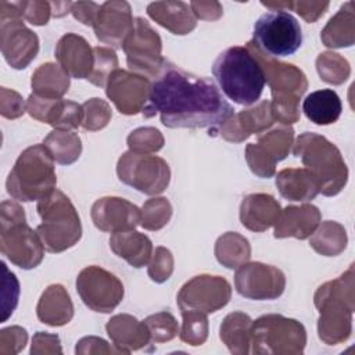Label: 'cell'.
Wrapping results in <instances>:
<instances>
[{
    "label": "cell",
    "mask_w": 355,
    "mask_h": 355,
    "mask_svg": "<svg viewBox=\"0 0 355 355\" xmlns=\"http://www.w3.org/2000/svg\"><path fill=\"white\" fill-rule=\"evenodd\" d=\"M306 344L302 323L277 313L262 315L252 320L251 352L257 355H300Z\"/></svg>",
    "instance_id": "cell-9"
},
{
    "label": "cell",
    "mask_w": 355,
    "mask_h": 355,
    "mask_svg": "<svg viewBox=\"0 0 355 355\" xmlns=\"http://www.w3.org/2000/svg\"><path fill=\"white\" fill-rule=\"evenodd\" d=\"M150 85L147 76L118 68L108 78L105 94L121 114L136 115L147 104Z\"/></svg>",
    "instance_id": "cell-17"
},
{
    "label": "cell",
    "mask_w": 355,
    "mask_h": 355,
    "mask_svg": "<svg viewBox=\"0 0 355 355\" xmlns=\"http://www.w3.org/2000/svg\"><path fill=\"white\" fill-rule=\"evenodd\" d=\"M143 322L148 329L151 343L171 341L179 333V326L175 316L166 311L150 315Z\"/></svg>",
    "instance_id": "cell-45"
},
{
    "label": "cell",
    "mask_w": 355,
    "mask_h": 355,
    "mask_svg": "<svg viewBox=\"0 0 355 355\" xmlns=\"http://www.w3.org/2000/svg\"><path fill=\"white\" fill-rule=\"evenodd\" d=\"M22 12V17L32 25L42 26L46 25L50 19L51 4L43 0H31V1H17Z\"/></svg>",
    "instance_id": "cell-50"
},
{
    "label": "cell",
    "mask_w": 355,
    "mask_h": 355,
    "mask_svg": "<svg viewBox=\"0 0 355 355\" xmlns=\"http://www.w3.org/2000/svg\"><path fill=\"white\" fill-rule=\"evenodd\" d=\"M58 65L75 79H87L93 69V49L76 33H65L55 44Z\"/></svg>",
    "instance_id": "cell-22"
},
{
    "label": "cell",
    "mask_w": 355,
    "mask_h": 355,
    "mask_svg": "<svg viewBox=\"0 0 355 355\" xmlns=\"http://www.w3.org/2000/svg\"><path fill=\"white\" fill-rule=\"evenodd\" d=\"M26 104L19 93L12 89H0V114L7 119H15L24 115Z\"/></svg>",
    "instance_id": "cell-51"
},
{
    "label": "cell",
    "mask_w": 355,
    "mask_h": 355,
    "mask_svg": "<svg viewBox=\"0 0 355 355\" xmlns=\"http://www.w3.org/2000/svg\"><path fill=\"white\" fill-rule=\"evenodd\" d=\"M322 43L330 49L349 47L355 42V14L354 3H344L329 19L320 33Z\"/></svg>",
    "instance_id": "cell-30"
},
{
    "label": "cell",
    "mask_w": 355,
    "mask_h": 355,
    "mask_svg": "<svg viewBox=\"0 0 355 355\" xmlns=\"http://www.w3.org/2000/svg\"><path fill=\"white\" fill-rule=\"evenodd\" d=\"M43 144L60 165L73 164L82 153L80 137L72 130L54 129L44 137Z\"/></svg>",
    "instance_id": "cell-36"
},
{
    "label": "cell",
    "mask_w": 355,
    "mask_h": 355,
    "mask_svg": "<svg viewBox=\"0 0 355 355\" xmlns=\"http://www.w3.org/2000/svg\"><path fill=\"white\" fill-rule=\"evenodd\" d=\"M100 6L101 4H97L94 1H76V3H72L71 12L73 18L82 22L83 25L93 26L97 12L100 10Z\"/></svg>",
    "instance_id": "cell-55"
},
{
    "label": "cell",
    "mask_w": 355,
    "mask_h": 355,
    "mask_svg": "<svg viewBox=\"0 0 355 355\" xmlns=\"http://www.w3.org/2000/svg\"><path fill=\"white\" fill-rule=\"evenodd\" d=\"M280 196L290 201H308L319 194V184L306 168H286L275 178Z\"/></svg>",
    "instance_id": "cell-29"
},
{
    "label": "cell",
    "mask_w": 355,
    "mask_h": 355,
    "mask_svg": "<svg viewBox=\"0 0 355 355\" xmlns=\"http://www.w3.org/2000/svg\"><path fill=\"white\" fill-rule=\"evenodd\" d=\"M216 261L227 268L236 269L251 258V245L248 240L237 232H226L218 237L214 248Z\"/></svg>",
    "instance_id": "cell-34"
},
{
    "label": "cell",
    "mask_w": 355,
    "mask_h": 355,
    "mask_svg": "<svg viewBox=\"0 0 355 355\" xmlns=\"http://www.w3.org/2000/svg\"><path fill=\"white\" fill-rule=\"evenodd\" d=\"M252 42L269 57H287L302 44L300 22L287 11L270 10L254 24Z\"/></svg>",
    "instance_id": "cell-11"
},
{
    "label": "cell",
    "mask_w": 355,
    "mask_h": 355,
    "mask_svg": "<svg viewBox=\"0 0 355 355\" xmlns=\"http://www.w3.org/2000/svg\"><path fill=\"white\" fill-rule=\"evenodd\" d=\"M116 175L122 183L147 196L161 194L171 180V169L165 159L130 150L119 157Z\"/></svg>",
    "instance_id": "cell-12"
},
{
    "label": "cell",
    "mask_w": 355,
    "mask_h": 355,
    "mask_svg": "<svg viewBox=\"0 0 355 355\" xmlns=\"http://www.w3.org/2000/svg\"><path fill=\"white\" fill-rule=\"evenodd\" d=\"M126 54V62L132 72L154 78L164 58L162 40L155 29L141 17H136L133 21V29L122 44Z\"/></svg>",
    "instance_id": "cell-13"
},
{
    "label": "cell",
    "mask_w": 355,
    "mask_h": 355,
    "mask_svg": "<svg viewBox=\"0 0 355 355\" xmlns=\"http://www.w3.org/2000/svg\"><path fill=\"white\" fill-rule=\"evenodd\" d=\"M33 94L43 98H62L69 89V75L57 64L46 62L32 73Z\"/></svg>",
    "instance_id": "cell-33"
},
{
    "label": "cell",
    "mask_w": 355,
    "mask_h": 355,
    "mask_svg": "<svg viewBox=\"0 0 355 355\" xmlns=\"http://www.w3.org/2000/svg\"><path fill=\"white\" fill-rule=\"evenodd\" d=\"M232 297V286L222 276L197 275L187 280L176 295L180 309H196L214 313L227 305Z\"/></svg>",
    "instance_id": "cell-15"
},
{
    "label": "cell",
    "mask_w": 355,
    "mask_h": 355,
    "mask_svg": "<svg viewBox=\"0 0 355 355\" xmlns=\"http://www.w3.org/2000/svg\"><path fill=\"white\" fill-rule=\"evenodd\" d=\"M4 277H3V316L1 322H6L14 312L17 304H18V295H19V283L14 273H11L6 263L1 262Z\"/></svg>",
    "instance_id": "cell-49"
},
{
    "label": "cell",
    "mask_w": 355,
    "mask_h": 355,
    "mask_svg": "<svg viewBox=\"0 0 355 355\" xmlns=\"http://www.w3.org/2000/svg\"><path fill=\"white\" fill-rule=\"evenodd\" d=\"M54 159L44 144L25 148L17 158L6 180L7 193L18 201H39L57 184Z\"/></svg>",
    "instance_id": "cell-6"
},
{
    "label": "cell",
    "mask_w": 355,
    "mask_h": 355,
    "mask_svg": "<svg viewBox=\"0 0 355 355\" xmlns=\"http://www.w3.org/2000/svg\"><path fill=\"white\" fill-rule=\"evenodd\" d=\"M90 216L101 232L116 233L140 225L141 211L122 197H101L92 205Z\"/></svg>",
    "instance_id": "cell-20"
},
{
    "label": "cell",
    "mask_w": 355,
    "mask_h": 355,
    "mask_svg": "<svg viewBox=\"0 0 355 355\" xmlns=\"http://www.w3.org/2000/svg\"><path fill=\"white\" fill-rule=\"evenodd\" d=\"M262 6L270 10H293L295 11L302 19L306 22H316L329 8V1H309V0H300V1H261Z\"/></svg>",
    "instance_id": "cell-42"
},
{
    "label": "cell",
    "mask_w": 355,
    "mask_h": 355,
    "mask_svg": "<svg viewBox=\"0 0 355 355\" xmlns=\"http://www.w3.org/2000/svg\"><path fill=\"white\" fill-rule=\"evenodd\" d=\"M234 287L241 297L248 300H276L286 288V276L276 266L245 262L236 270Z\"/></svg>",
    "instance_id": "cell-16"
},
{
    "label": "cell",
    "mask_w": 355,
    "mask_h": 355,
    "mask_svg": "<svg viewBox=\"0 0 355 355\" xmlns=\"http://www.w3.org/2000/svg\"><path fill=\"white\" fill-rule=\"evenodd\" d=\"M322 219L320 211L312 204L287 205L275 223V239L294 237L305 240L312 236Z\"/></svg>",
    "instance_id": "cell-23"
},
{
    "label": "cell",
    "mask_w": 355,
    "mask_h": 355,
    "mask_svg": "<svg viewBox=\"0 0 355 355\" xmlns=\"http://www.w3.org/2000/svg\"><path fill=\"white\" fill-rule=\"evenodd\" d=\"M114 347L121 354H130L132 351L143 349L151 344V337L144 322L137 320L129 313H119L112 316L105 324Z\"/></svg>",
    "instance_id": "cell-24"
},
{
    "label": "cell",
    "mask_w": 355,
    "mask_h": 355,
    "mask_svg": "<svg viewBox=\"0 0 355 355\" xmlns=\"http://www.w3.org/2000/svg\"><path fill=\"white\" fill-rule=\"evenodd\" d=\"M110 248L116 257L125 259L133 268L146 266L153 255L151 240L135 229L112 233Z\"/></svg>",
    "instance_id": "cell-28"
},
{
    "label": "cell",
    "mask_w": 355,
    "mask_h": 355,
    "mask_svg": "<svg viewBox=\"0 0 355 355\" xmlns=\"http://www.w3.org/2000/svg\"><path fill=\"white\" fill-rule=\"evenodd\" d=\"M252 319L244 312H232L225 316L219 337L234 355H247L251 347Z\"/></svg>",
    "instance_id": "cell-32"
},
{
    "label": "cell",
    "mask_w": 355,
    "mask_h": 355,
    "mask_svg": "<svg viewBox=\"0 0 355 355\" xmlns=\"http://www.w3.org/2000/svg\"><path fill=\"white\" fill-rule=\"evenodd\" d=\"M182 311V329L180 340L191 347L202 345L208 338V318L207 313L196 309H180Z\"/></svg>",
    "instance_id": "cell-38"
},
{
    "label": "cell",
    "mask_w": 355,
    "mask_h": 355,
    "mask_svg": "<svg viewBox=\"0 0 355 355\" xmlns=\"http://www.w3.org/2000/svg\"><path fill=\"white\" fill-rule=\"evenodd\" d=\"M37 214L42 223L36 232L46 251L62 252L73 247L82 237V225L76 208L58 189L37 201Z\"/></svg>",
    "instance_id": "cell-8"
},
{
    "label": "cell",
    "mask_w": 355,
    "mask_h": 355,
    "mask_svg": "<svg viewBox=\"0 0 355 355\" xmlns=\"http://www.w3.org/2000/svg\"><path fill=\"white\" fill-rule=\"evenodd\" d=\"M83 108V121L82 128L85 130L96 132L108 125L112 116V111L110 104L98 97H93L86 100L82 104Z\"/></svg>",
    "instance_id": "cell-43"
},
{
    "label": "cell",
    "mask_w": 355,
    "mask_h": 355,
    "mask_svg": "<svg viewBox=\"0 0 355 355\" xmlns=\"http://www.w3.org/2000/svg\"><path fill=\"white\" fill-rule=\"evenodd\" d=\"M36 315L42 323L53 327L69 323L73 318V304L67 288L61 284H50L39 298Z\"/></svg>",
    "instance_id": "cell-27"
},
{
    "label": "cell",
    "mask_w": 355,
    "mask_h": 355,
    "mask_svg": "<svg viewBox=\"0 0 355 355\" xmlns=\"http://www.w3.org/2000/svg\"><path fill=\"white\" fill-rule=\"evenodd\" d=\"M51 14L53 17H64L65 14L71 12L72 3L71 1H51Z\"/></svg>",
    "instance_id": "cell-56"
},
{
    "label": "cell",
    "mask_w": 355,
    "mask_h": 355,
    "mask_svg": "<svg viewBox=\"0 0 355 355\" xmlns=\"http://www.w3.org/2000/svg\"><path fill=\"white\" fill-rule=\"evenodd\" d=\"M293 154L301 158L305 168L319 184V193L337 196L348 180V168L341 151L324 136L304 132L293 144Z\"/></svg>",
    "instance_id": "cell-5"
},
{
    "label": "cell",
    "mask_w": 355,
    "mask_h": 355,
    "mask_svg": "<svg viewBox=\"0 0 355 355\" xmlns=\"http://www.w3.org/2000/svg\"><path fill=\"white\" fill-rule=\"evenodd\" d=\"M93 69L87 80L98 87H105L110 75L118 69V57L111 47H93Z\"/></svg>",
    "instance_id": "cell-41"
},
{
    "label": "cell",
    "mask_w": 355,
    "mask_h": 355,
    "mask_svg": "<svg viewBox=\"0 0 355 355\" xmlns=\"http://www.w3.org/2000/svg\"><path fill=\"white\" fill-rule=\"evenodd\" d=\"M305 116L316 125H331L341 115L343 105L338 94L331 89H322L308 94L302 103Z\"/></svg>",
    "instance_id": "cell-31"
},
{
    "label": "cell",
    "mask_w": 355,
    "mask_h": 355,
    "mask_svg": "<svg viewBox=\"0 0 355 355\" xmlns=\"http://www.w3.org/2000/svg\"><path fill=\"white\" fill-rule=\"evenodd\" d=\"M245 47L261 65L265 83L269 85L272 93L270 108L275 121L287 126L295 123L301 116L300 100L308 89L305 73L293 64L282 62L262 53L252 40L247 42Z\"/></svg>",
    "instance_id": "cell-3"
},
{
    "label": "cell",
    "mask_w": 355,
    "mask_h": 355,
    "mask_svg": "<svg viewBox=\"0 0 355 355\" xmlns=\"http://www.w3.org/2000/svg\"><path fill=\"white\" fill-rule=\"evenodd\" d=\"M32 355H42V354H62L60 337L57 334H50L46 331L35 333L32 338L31 347Z\"/></svg>",
    "instance_id": "cell-52"
},
{
    "label": "cell",
    "mask_w": 355,
    "mask_h": 355,
    "mask_svg": "<svg viewBox=\"0 0 355 355\" xmlns=\"http://www.w3.org/2000/svg\"><path fill=\"white\" fill-rule=\"evenodd\" d=\"M75 352L79 355L87 354H121L115 347H111L105 340L94 336H87L76 343Z\"/></svg>",
    "instance_id": "cell-53"
},
{
    "label": "cell",
    "mask_w": 355,
    "mask_h": 355,
    "mask_svg": "<svg viewBox=\"0 0 355 355\" xmlns=\"http://www.w3.org/2000/svg\"><path fill=\"white\" fill-rule=\"evenodd\" d=\"M128 147L135 153H157L164 147L162 133L153 126H143L132 130L126 139Z\"/></svg>",
    "instance_id": "cell-44"
},
{
    "label": "cell",
    "mask_w": 355,
    "mask_h": 355,
    "mask_svg": "<svg viewBox=\"0 0 355 355\" xmlns=\"http://www.w3.org/2000/svg\"><path fill=\"white\" fill-rule=\"evenodd\" d=\"M140 211L141 227L151 232L162 229L172 218V205L165 197H154L147 200Z\"/></svg>",
    "instance_id": "cell-40"
},
{
    "label": "cell",
    "mask_w": 355,
    "mask_h": 355,
    "mask_svg": "<svg viewBox=\"0 0 355 355\" xmlns=\"http://www.w3.org/2000/svg\"><path fill=\"white\" fill-rule=\"evenodd\" d=\"M173 255L165 247H157L148 262L147 273L155 283L166 282L173 273Z\"/></svg>",
    "instance_id": "cell-47"
},
{
    "label": "cell",
    "mask_w": 355,
    "mask_h": 355,
    "mask_svg": "<svg viewBox=\"0 0 355 355\" xmlns=\"http://www.w3.org/2000/svg\"><path fill=\"white\" fill-rule=\"evenodd\" d=\"M257 143L270 155L276 162L284 159L294 144V129L287 125L276 126L258 136Z\"/></svg>",
    "instance_id": "cell-37"
},
{
    "label": "cell",
    "mask_w": 355,
    "mask_h": 355,
    "mask_svg": "<svg viewBox=\"0 0 355 355\" xmlns=\"http://www.w3.org/2000/svg\"><path fill=\"white\" fill-rule=\"evenodd\" d=\"M280 204L266 193H254L243 198L240 204V222L251 232H265L273 226L280 215Z\"/></svg>",
    "instance_id": "cell-25"
},
{
    "label": "cell",
    "mask_w": 355,
    "mask_h": 355,
    "mask_svg": "<svg viewBox=\"0 0 355 355\" xmlns=\"http://www.w3.org/2000/svg\"><path fill=\"white\" fill-rule=\"evenodd\" d=\"M28 341V333L21 326H10L0 330V355L21 352Z\"/></svg>",
    "instance_id": "cell-48"
},
{
    "label": "cell",
    "mask_w": 355,
    "mask_h": 355,
    "mask_svg": "<svg viewBox=\"0 0 355 355\" xmlns=\"http://www.w3.org/2000/svg\"><path fill=\"white\" fill-rule=\"evenodd\" d=\"M275 123L270 101L261 100L255 105L233 114L219 129L225 140L232 143H241L254 133H263Z\"/></svg>",
    "instance_id": "cell-21"
},
{
    "label": "cell",
    "mask_w": 355,
    "mask_h": 355,
    "mask_svg": "<svg viewBox=\"0 0 355 355\" xmlns=\"http://www.w3.org/2000/svg\"><path fill=\"white\" fill-rule=\"evenodd\" d=\"M44 245L37 232L26 223L24 208L14 201L0 205V251L15 266L33 269L44 257Z\"/></svg>",
    "instance_id": "cell-7"
},
{
    "label": "cell",
    "mask_w": 355,
    "mask_h": 355,
    "mask_svg": "<svg viewBox=\"0 0 355 355\" xmlns=\"http://www.w3.org/2000/svg\"><path fill=\"white\" fill-rule=\"evenodd\" d=\"M354 277V265H349L341 276L319 286L313 295L315 306L319 311L318 334L327 345L341 344L352 333Z\"/></svg>",
    "instance_id": "cell-2"
},
{
    "label": "cell",
    "mask_w": 355,
    "mask_h": 355,
    "mask_svg": "<svg viewBox=\"0 0 355 355\" xmlns=\"http://www.w3.org/2000/svg\"><path fill=\"white\" fill-rule=\"evenodd\" d=\"M214 78L227 98L240 105L255 104L265 87V75L245 46L222 51L212 67Z\"/></svg>",
    "instance_id": "cell-4"
},
{
    "label": "cell",
    "mask_w": 355,
    "mask_h": 355,
    "mask_svg": "<svg viewBox=\"0 0 355 355\" xmlns=\"http://www.w3.org/2000/svg\"><path fill=\"white\" fill-rule=\"evenodd\" d=\"M76 291L83 304L101 313L112 312L123 300L122 282L101 266L83 268L76 277Z\"/></svg>",
    "instance_id": "cell-14"
},
{
    "label": "cell",
    "mask_w": 355,
    "mask_h": 355,
    "mask_svg": "<svg viewBox=\"0 0 355 355\" xmlns=\"http://www.w3.org/2000/svg\"><path fill=\"white\" fill-rule=\"evenodd\" d=\"M17 1L0 3V46L7 64L14 69L26 68L39 53V37L24 25Z\"/></svg>",
    "instance_id": "cell-10"
},
{
    "label": "cell",
    "mask_w": 355,
    "mask_h": 355,
    "mask_svg": "<svg viewBox=\"0 0 355 355\" xmlns=\"http://www.w3.org/2000/svg\"><path fill=\"white\" fill-rule=\"evenodd\" d=\"M245 161L251 172L262 179L272 178L276 173V161L258 144L250 143L245 147Z\"/></svg>",
    "instance_id": "cell-46"
},
{
    "label": "cell",
    "mask_w": 355,
    "mask_h": 355,
    "mask_svg": "<svg viewBox=\"0 0 355 355\" xmlns=\"http://www.w3.org/2000/svg\"><path fill=\"white\" fill-rule=\"evenodd\" d=\"M132 8L128 1L110 0L100 6L93 29L96 37L112 47H122L133 29Z\"/></svg>",
    "instance_id": "cell-18"
},
{
    "label": "cell",
    "mask_w": 355,
    "mask_h": 355,
    "mask_svg": "<svg viewBox=\"0 0 355 355\" xmlns=\"http://www.w3.org/2000/svg\"><path fill=\"white\" fill-rule=\"evenodd\" d=\"M189 6L196 18L205 21H216L223 14V8L218 1H190Z\"/></svg>",
    "instance_id": "cell-54"
},
{
    "label": "cell",
    "mask_w": 355,
    "mask_h": 355,
    "mask_svg": "<svg viewBox=\"0 0 355 355\" xmlns=\"http://www.w3.org/2000/svg\"><path fill=\"white\" fill-rule=\"evenodd\" d=\"M147 14L173 35H187L197 26V18L184 1H153L147 6Z\"/></svg>",
    "instance_id": "cell-26"
},
{
    "label": "cell",
    "mask_w": 355,
    "mask_h": 355,
    "mask_svg": "<svg viewBox=\"0 0 355 355\" xmlns=\"http://www.w3.org/2000/svg\"><path fill=\"white\" fill-rule=\"evenodd\" d=\"M316 71L320 79L330 85L344 83L351 73L349 62L343 55L333 51H324L318 55Z\"/></svg>",
    "instance_id": "cell-39"
},
{
    "label": "cell",
    "mask_w": 355,
    "mask_h": 355,
    "mask_svg": "<svg viewBox=\"0 0 355 355\" xmlns=\"http://www.w3.org/2000/svg\"><path fill=\"white\" fill-rule=\"evenodd\" d=\"M26 112L54 129L72 130L82 126L83 121V108L78 103L64 98H43L33 93L26 100Z\"/></svg>",
    "instance_id": "cell-19"
},
{
    "label": "cell",
    "mask_w": 355,
    "mask_h": 355,
    "mask_svg": "<svg viewBox=\"0 0 355 355\" xmlns=\"http://www.w3.org/2000/svg\"><path fill=\"white\" fill-rule=\"evenodd\" d=\"M347 230L336 220H324L309 239V245L320 255L336 257L347 247Z\"/></svg>",
    "instance_id": "cell-35"
},
{
    "label": "cell",
    "mask_w": 355,
    "mask_h": 355,
    "mask_svg": "<svg viewBox=\"0 0 355 355\" xmlns=\"http://www.w3.org/2000/svg\"><path fill=\"white\" fill-rule=\"evenodd\" d=\"M141 112L146 118L159 114L162 125L171 129L208 128V135L215 136L234 110L211 79L190 73L164 58Z\"/></svg>",
    "instance_id": "cell-1"
}]
</instances>
